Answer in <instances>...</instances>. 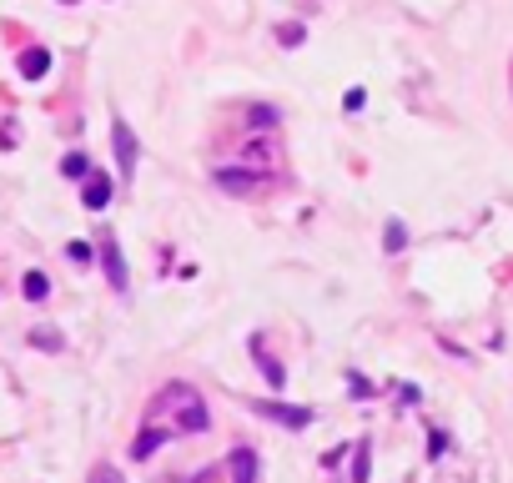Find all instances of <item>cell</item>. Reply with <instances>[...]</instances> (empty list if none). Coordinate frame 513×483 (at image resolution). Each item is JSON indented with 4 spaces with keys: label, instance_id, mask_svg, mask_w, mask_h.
Instances as JSON below:
<instances>
[{
    "label": "cell",
    "instance_id": "cell-2",
    "mask_svg": "<svg viewBox=\"0 0 513 483\" xmlns=\"http://www.w3.org/2000/svg\"><path fill=\"white\" fill-rule=\"evenodd\" d=\"M111 151H116L121 177H131V172H136V136H131V126H126V121L111 126Z\"/></svg>",
    "mask_w": 513,
    "mask_h": 483
},
{
    "label": "cell",
    "instance_id": "cell-10",
    "mask_svg": "<svg viewBox=\"0 0 513 483\" xmlns=\"http://www.w3.org/2000/svg\"><path fill=\"white\" fill-rule=\"evenodd\" d=\"M61 172H66V177H91V167H86V156H81V151H71V156L61 161Z\"/></svg>",
    "mask_w": 513,
    "mask_h": 483
},
{
    "label": "cell",
    "instance_id": "cell-8",
    "mask_svg": "<svg viewBox=\"0 0 513 483\" xmlns=\"http://www.w3.org/2000/svg\"><path fill=\"white\" fill-rule=\"evenodd\" d=\"M161 443H166L161 428H146V433L136 438V448H131V453H136V458H151V448H161Z\"/></svg>",
    "mask_w": 513,
    "mask_h": 483
},
{
    "label": "cell",
    "instance_id": "cell-6",
    "mask_svg": "<svg viewBox=\"0 0 513 483\" xmlns=\"http://www.w3.org/2000/svg\"><path fill=\"white\" fill-rule=\"evenodd\" d=\"M106 201H111V177H86V206L101 211Z\"/></svg>",
    "mask_w": 513,
    "mask_h": 483
},
{
    "label": "cell",
    "instance_id": "cell-12",
    "mask_svg": "<svg viewBox=\"0 0 513 483\" xmlns=\"http://www.w3.org/2000/svg\"><path fill=\"white\" fill-rule=\"evenodd\" d=\"M31 343H40V348H50V352L61 348V338H55V333H31Z\"/></svg>",
    "mask_w": 513,
    "mask_h": 483
},
{
    "label": "cell",
    "instance_id": "cell-7",
    "mask_svg": "<svg viewBox=\"0 0 513 483\" xmlns=\"http://www.w3.org/2000/svg\"><path fill=\"white\" fill-rule=\"evenodd\" d=\"M26 297H31V302H45V297H50V277H45V272H26Z\"/></svg>",
    "mask_w": 513,
    "mask_h": 483
},
{
    "label": "cell",
    "instance_id": "cell-5",
    "mask_svg": "<svg viewBox=\"0 0 513 483\" xmlns=\"http://www.w3.org/2000/svg\"><path fill=\"white\" fill-rule=\"evenodd\" d=\"M45 71H50V56H45L40 45H35V50H26V56H21V76H26V81H40Z\"/></svg>",
    "mask_w": 513,
    "mask_h": 483
},
{
    "label": "cell",
    "instance_id": "cell-11",
    "mask_svg": "<svg viewBox=\"0 0 513 483\" xmlns=\"http://www.w3.org/2000/svg\"><path fill=\"white\" fill-rule=\"evenodd\" d=\"M66 257H71V262H91V242H71Z\"/></svg>",
    "mask_w": 513,
    "mask_h": 483
},
{
    "label": "cell",
    "instance_id": "cell-4",
    "mask_svg": "<svg viewBox=\"0 0 513 483\" xmlns=\"http://www.w3.org/2000/svg\"><path fill=\"white\" fill-rule=\"evenodd\" d=\"M226 468H232V483H257V453L252 448H237L226 458Z\"/></svg>",
    "mask_w": 513,
    "mask_h": 483
},
{
    "label": "cell",
    "instance_id": "cell-3",
    "mask_svg": "<svg viewBox=\"0 0 513 483\" xmlns=\"http://www.w3.org/2000/svg\"><path fill=\"white\" fill-rule=\"evenodd\" d=\"M101 242H106L101 257H106V277H111V287L126 292V262H121V252H116V237H101Z\"/></svg>",
    "mask_w": 513,
    "mask_h": 483
},
{
    "label": "cell",
    "instance_id": "cell-9",
    "mask_svg": "<svg viewBox=\"0 0 513 483\" xmlns=\"http://www.w3.org/2000/svg\"><path fill=\"white\" fill-rule=\"evenodd\" d=\"M272 418H282V423H287V428H302L307 423V413H297V408H277V403H262Z\"/></svg>",
    "mask_w": 513,
    "mask_h": 483
},
{
    "label": "cell",
    "instance_id": "cell-14",
    "mask_svg": "<svg viewBox=\"0 0 513 483\" xmlns=\"http://www.w3.org/2000/svg\"><path fill=\"white\" fill-rule=\"evenodd\" d=\"M66 6H71V0H66Z\"/></svg>",
    "mask_w": 513,
    "mask_h": 483
},
{
    "label": "cell",
    "instance_id": "cell-13",
    "mask_svg": "<svg viewBox=\"0 0 513 483\" xmlns=\"http://www.w3.org/2000/svg\"><path fill=\"white\" fill-rule=\"evenodd\" d=\"M302 40V26H282V45H297Z\"/></svg>",
    "mask_w": 513,
    "mask_h": 483
},
{
    "label": "cell",
    "instance_id": "cell-1",
    "mask_svg": "<svg viewBox=\"0 0 513 483\" xmlns=\"http://www.w3.org/2000/svg\"><path fill=\"white\" fill-rule=\"evenodd\" d=\"M156 428L171 438V433H202L206 428V403H202V393L197 388H187V383H166L161 393H156Z\"/></svg>",
    "mask_w": 513,
    "mask_h": 483
}]
</instances>
